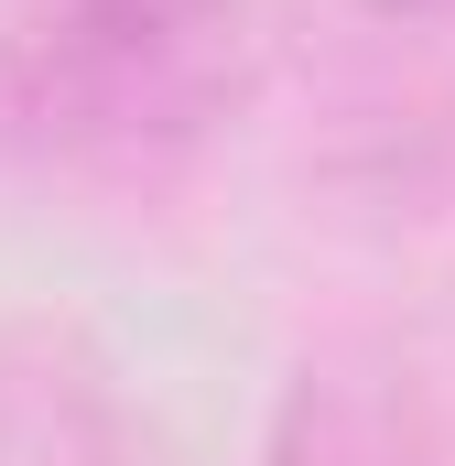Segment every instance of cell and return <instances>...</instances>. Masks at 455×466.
<instances>
[{
    "mask_svg": "<svg viewBox=\"0 0 455 466\" xmlns=\"http://www.w3.org/2000/svg\"><path fill=\"white\" fill-rule=\"evenodd\" d=\"M249 44L260 0H11L0 152L66 196H141L217 141Z\"/></svg>",
    "mask_w": 455,
    "mask_h": 466,
    "instance_id": "6da1fadb",
    "label": "cell"
},
{
    "mask_svg": "<svg viewBox=\"0 0 455 466\" xmlns=\"http://www.w3.org/2000/svg\"><path fill=\"white\" fill-rule=\"evenodd\" d=\"M260 466H445L423 369L379 337L315 348L260 423Z\"/></svg>",
    "mask_w": 455,
    "mask_h": 466,
    "instance_id": "277c9868",
    "label": "cell"
},
{
    "mask_svg": "<svg viewBox=\"0 0 455 466\" xmlns=\"http://www.w3.org/2000/svg\"><path fill=\"white\" fill-rule=\"evenodd\" d=\"M0 466H163L119 358L76 315H0Z\"/></svg>",
    "mask_w": 455,
    "mask_h": 466,
    "instance_id": "3957f363",
    "label": "cell"
},
{
    "mask_svg": "<svg viewBox=\"0 0 455 466\" xmlns=\"http://www.w3.org/2000/svg\"><path fill=\"white\" fill-rule=\"evenodd\" d=\"M315 119L358 196H434L455 174V0H347Z\"/></svg>",
    "mask_w": 455,
    "mask_h": 466,
    "instance_id": "7a4b0ae2",
    "label": "cell"
}]
</instances>
